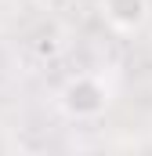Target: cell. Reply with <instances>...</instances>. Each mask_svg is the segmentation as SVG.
<instances>
[{
  "label": "cell",
  "mask_w": 152,
  "mask_h": 156,
  "mask_svg": "<svg viewBox=\"0 0 152 156\" xmlns=\"http://www.w3.org/2000/svg\"><path fill=\"white\" fill-rule=\"evenodd\" d=\"M105 105H109V91H105V83L98 76H73L65 83V91H62V109L76 120H94L105 113Z\"/></svg>",
  "instance_id": "6da1fadb"
},
{
  "label": "cell",
  "mask_w": 152,
  "mask_h": 156,
  "mask_svg": "<svg viewBox=\"0 0 152 156\" xmlns=\"http://www.w3.org/2000/svg\"><path fill=\"white\" fill-rule=\"evenodd\" d=\"M102 15H105V22L112 29L134 33L149 18V0H102Z\"/></svg>",
  "instance_id": "7a4b0ae2"
}]
</instances>
